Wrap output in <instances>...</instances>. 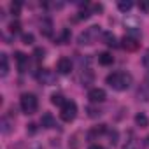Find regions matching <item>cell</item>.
I'll list each match as a JSON object with an SVG mask.
<instances>
[{
  "instance_id": "1",
  "label": "cell",
  "mask_w": 149,
  "mask_h": 149,
  "mask_svg": "<svg viewBox=\"0 0 149 149\" xmlns=\"http://www.w3.org/2000/svg\"><path fill=\"white\" fill-rule=\"evenodd\" d=\"M105 83L118 91H125L132 86V76L126 72H114V74H109L107 76Z\"/></svg>"
},
{
  "instance_id": "2",
  "label": "cell",
  "mask_w": 149,
  "mask_h": 149,
  "mask_svg": "<svg viewBox=\"0 0 149 149\" xmlns=\"http://www.w3.org/2000/svg\"><path fill=\"white\" fill-rule=\"evenodd\" d=\"M19 105H21L25 114H33L37 111V105H39L37 104V97L32 95V93H23L21 98H19Z\"/></svg>"
},
{
  "instance_id": "3",
  "label": "cell",
  "mask_w": 149,
  "mask_h": 149,
  "mask_svg": "<svg viewBox=\"0 0 149 149\" xmlns=\"http://www.w3.org/2000/svg\"><path fill=\"white\" fill-rule=\"evenodd\" d=\"M76 116H77V104L74 102V100H67V102H65V105L61 107L60 118H61L63 121L70 123V121L76 119Z\"/></svg>"
},
{
  "instance_id": "4",
  "label": "cell",
  "mask_w": 149,
  "mask_h": 149,
  "mask_svg": "<svg viewBox=\"0 0 149 149\" xmlns=\"http://www.w3.org/2000/svg\"><path fill=\"white\" fill-rule=\"evenodd\" d=\"M98 33H100V28H98V26H90L86 32H83V33L79 35V44H91V42L97 39Z\"/></svg>"
},
{
  "instance_id": "5",
  "label": "cell",
  "mask_w": 149,
  "mask_h": 149,
  "mask_svg": "<svg viewBox=\"0 0 149 149\" xmlns=\"http://www.w3.org/2000/svg\"><path fill=\"white\" fill-rule=\"evenodd\" d=\"M37 79H39L42 84H53V83L56 81V74H54L53 70H49V68H44V70H40V72L37 74Z\"/></svg>"
},
{
  "instance_id": "6",
  "label": "cell",
  "mask_w": 149,
  "mask_h": 149,
  "mask_svg": "<svg viewBox=\"0 0 149 149\" xmlns=\"http://www.w3.org/2000/svg\"><path fill=\"white\" fill-rule=\"evenodd\" d=\"M105 90H102V88H93V90H90V93H88V98L93 102V104H98V102H104L105 100Z\"/></svg>"
},
{
  "instance_id": "7",
  "label": "cell",
  "mask_w": 149,
  "mask_h": 149,
  "mask_svg": "<svg viewBox=\"0 0 149 149\" xmlns=\"http://www.w3.org/2000/svg\"><path fill=\"white\" fill-rule=\"evenodd\" d=\"M121 46H123L126 51H135V49L139 47V42H137V39H133V37H130V35H125L123 40H121Z\"/></svg>"
},
{
  "instance_id": "8",
  "label": "cell",
  "mask_w": 149,
  "mask_h": 149,
  "mask_svg": "<svg viewBox=\"0 0 149 149\" xmlns=\"http://www.w3.org/2000/svg\"><path fill=\"white\" fill-rule=\"evenodd\" d=\"M70 70H72L70 58H60V61H58V72L60 74H70Z\"/></svg>"
},
{
  "instance_id": "9",
  "label": "cell",
  "mask_w": 149,
  "mask_h": 149,
  "mask_svg": "<svg viewBox=\"0 0 149 149\" xmlns=\"http://www.w3.org/2000/svg\"><path fill=\"white\" fill-rule=\"evenodd\" d=\"M102 40H104L107 46H111V47H116V46H118V39H116V35H114L112 32H104V33H102Z\"/></svg>"
},
{
  "instance_id": "10",
  "label": "cell",
  "mask_w": 149,
  "mask_h": 149,
  "mask_svg": "<svg viewBox=\"0 0 149 149\" xmlns=\"http://www.w3.org/2000/svg\"><path fill=\"white\" fill-rule=\"evenodd\" d=\"M40 125H42L44 128H53V126H56V121H54L53 114L46 112V114H42V118H40Z\"/></svg>"
},
{
  "instance_id": "11",
  "label": "cell",
  "mask_w": 149,
  "mask_h": 149,
  "mask_svg": "<svg viewBox=\"0 0 149 149\" xmlns=\"http://www.w3.org/2000/svg\"><path fill=\"white\" fill-rule=\"evenodd\" d=\"M0 63H2V67H0V76L6 77L9 74V61H7V54L6 53L0 54Z\"/></svg>"
},
{
  "instance_id": "12",
  "label": "cell",
  "mask_w": 149,
  "mask_h": 149,
  "mask_svg": "<svg viewBox=\"0 0 149 149\" xmlns=\"http://www.w3.org/2000/svg\"><path fill=\"white\" fill-rule=\"evenodd\" d=\"M112 61H114V56L111 53H100L98 54V63L100 65L107 67V65H112Z\"/></svg>"
},
{
  "instance_id": "13",
  "label": "cell",
  "mask_w": 149,
  "mask_h": 149,
  "mask_svg": "<svg viewBox=\"0 0 149 149\" xmlns=\"http://www.w3.org/2000/svg\"><path fill=\"white\" fill-rule=\"evenodd\" d=\"M16 60H18V65H19V70H21V72H25V70H26V65H28V56L18 51V53H16Z\"/></svg>"
},
{
  "instance_id": "14",
  "label": "cell",
  "mask_w": 149,
  "mask_h": 149,
  "mask_svg": "<svg viewBox=\"0 0 149 149\" xmlns=\"http://www.w3.org/2000/svg\"><path fill=\"white\" fill-rule=\"evenodd\" d=\"M42 35H46V37H51L53 35V25H51V21L49 19H44L42 21Z\"/></svg>"
},
{
  "instance_id": "15",
  "label": "cell",
  "mask_w": 149,
  "mask_h": 149,
  "mask_svg": "<svg viewBox=\"0 0 149 149\" xmlns=\"http://www.w3.org/2000/svg\"><path fill=\"white\" fill-rule=\"evenodd\" d=\"M65 98H63V95H60V93H54V95H51V104L53 105H58V107H63L65 105Z\"/></svg>"
},
{
  "instance_id": "16",
  "label": "cell",
  "mask_w": 149,
  "mask_h": 149,
  "mask_svg": "<svg viewBox=\"0 0 149 149\" xmlns=\"http://www.w3.org/2000/svg\"><path fill=\"white\" fill-rule=\"evenodd\" d=\"M135 123L140 126V128H146L147 125H149V119H147V116L146 114H142V112H139L137 116H135Z\"/></svg>"
},
{
  "instance_id": "17",
  "label": "cell",
  "mask_w": 149,
  "mask_h": 149,
  "mask_svg": "<svg viewBox=\"0 0 149 149\" xmlns=\"http://www.w3.org/2000/svg\"><path fill=\"white\" fill-rule=\"evenodd\" d=\"M132 7H133V2H132V0H119V2H118V9L123 11V13L130 11Z\"/></svg>"
},
{
  "instance_id": "18",
  "label": "cell",
  "mask_w": 149,
  "mask_h": 149,
  "mask_svg": "<svg viewBox=\"0 0 149 149\" xmlns=\"http://www.w3.org/2000/svg\"><path fill=\"white\" fill-rule=\"evenodd\" d=\"M58 42H60V44L70 42V30H68V28H63V30H61V33H60V37H58Z\"/></svg>"
},
{
  "instance_id": "19",
  "label": "cell",
  "mask_w": 149,
  "mask_h": 149,
  "mask_svg": "<svg viewBox=\"0 0 149 149\" xmlns=\"http://www.w3.org/2000/svg\"><path fill=\"white\" fill-rule=\"evenodd\" d=\"M0 126H2L0 130H2L4 135H7V133L11 132V121H9L7 118H2V121H0Z\"/></svg>"
},
{
  "instance_id": "20",
  "label": "cell",
  "mask_w": 149,
  "mask_h": 149,
  "mask_svg": "<svg viewBox=\"0 0 149 149\" xmlns=\"http://www.w3.org/2000/svg\"><path fill=\"white\" fill-rule=\"evenodd\" d=\"M19 11H21V2H11V13L14 16H18Z\"/></svg>"
},
{
  "instance_id": "21",
  "label": "cell",
  "mask_w": 149,
  "mask_h": 149,
  "mask_svg": "<svg viewBox=\"0 0 149 149\" xmlns=\"http://www.w3.org/2000/svg\"><path fill=\"white\" fill-rule=\"evenodd\" d=\"M44 54H46V51H44L42 47H37V49L33 51V58H35L37 61H40V60H44Z\"/></svg>"
},
{
  "instance_id": "22",
  "label": "cell",
  "mask_w": 149,
  "mask_h": 149,
  "mask_svg": "<svg viewBox=\"0 0 149 149\" xmlns=\"http://www.w3.org/2000/svg\"><path fill=\"white\" fill-rule=\"evenodd\" d=\"M9 30H11L13 33H18V32L21 30V23H19L18 19H16V21H13V23L9 25Z\"/></svg>"
},
{
  "instance_id": "23",
  "label": "cell",
  "mask_w": 149,
  "mask_h": 149,
  "mask_svg": "<svg viewBox=\"0 0 149 149\" xmlns=\"http://www.w3.org/2000/svg\"><path fill=\"white\" fill-rule=\"evenodd\" d=\"M100 114H102V112H100L98 109H95V107H88V116H90V118H98Z\"/></svg>"
},
{
  "instance_id": "24",
  "label": "cell",
  "mask_w": 149,
  "mask_h": 149,
  "mask_svg": "<svg viewBox=\"0 0 149 149\" xmlns=\"http://www.w3.org/2000/svg\"><path fill=\"white\" fill-rule=\"evenodd\" d=\"M23 42H25V44H32V42H33V35H32V33H25V35H23Z\"/></svg>"
},
{
  "instance_id": "25",
  "label": "cell",
  "mask_w": 149,
  "mask_h": 149,
  "mask_svg": "<svg viewBox=\"0 0 149 149\" xmlns=\"http://www.w3.org/2000/svg\"><path fill=\"white\" fill-rule=\"evenodd\" d=\"M139 7H140V11H149V0H144V2H140L139 4Z\"/></svg>"
},
{
  "instance_id": "26",
  "label": "cell",
  "mask_w": 149,
  "mask_h": 149,
  "mask_svg": "<svg viewBox=\"0 0 149 149\" xmlns=\"http://www.w3.org/2000/svg\"><path fill=\"white\" fill-rule=\"evenodd\" d=\"M116 142H118V132L114 130V132L111 133V144H116Z\"/></svg>"
},
{
  "instance_id": "27",
  "label": "cell",
  "mask_w": 149,
  "mask_h": 149,
  "mask_svg": "<svg viewBox=\"0 0 149 149\" xmlns=\"http://www.w3.org/2000/svg\"><path fill=\"white\" fill-rule=\"evenodd\" d=\"M144 63H146V65H149V51H147V53H146V56H144Z\"/></svg>"
},
{
  "instance_id": "28",
  "label": "cell",
  "mask_w": 149,
  "mask_h": 149,
  "mask_svg": "<svg viewBox=\"0 0 149 149\" xmlns=\"http://www.w3.org/2000/svg\"><path fill=\"white\" fill-rule=\"evenodd\" d=\"M88 149H104V147H102V146H98V144H93V146H90Z\"/></svg>"
},
{
  "instance_id": "29",
  "label": "cell",
  "mask_w": 149,
  "mask_h": 149,
  "mask_svg": "<svg viewBox=\"0 0 149 149\" xmlns=\"http://www.w3.org/2000/svg\"><path fill=\"white\" fill-rule=\"evenodd\" d=\"M146 140H147V144H149V137H147V139H146Z\"/></svg>"
}]
</instances>
